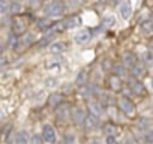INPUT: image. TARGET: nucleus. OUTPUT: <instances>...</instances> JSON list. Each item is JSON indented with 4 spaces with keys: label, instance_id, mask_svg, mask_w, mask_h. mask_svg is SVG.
<instances>
[{
    "label": "nucleus",
    "instance_id": "nucleus-1",
    "mask_svg": "<svg viewBox=\"0 0 153 144\" xmlns=\"http://www.w3.org/2000/svg\"><path fill=\"white\" fill-rule=\"evenodd\" d=\"M66 11V6L60 0H51L42 6V14L45 18H60Z\"/></svg>",
    "mask_w": 153,
    "mask_h": 144
},
{
    "label": "nucleus",
    "instance_id": "nucleus-2",
    "mask_svg": "<svg viewBox=\"0 0 153 144\" xmlns=\"http://www.w3.org/2000/svg\"><path fill=\"white\" fill-rule=\"evenodd\" d=\"M122 21H129L134 15V3L132 0H122L117 6V14H116Z\"/></svg>",
    "mask_w": 153,
    "mask_h": 144
},
{
    "label": "nucleus",
    "instance_id": "nucleus-3",
    "mask_svg": "<svg viewBox=\"0 0 153 144\" xmlns=\"http://www.w3.org/2000/svg\"><path fill=\"white\" fill-rule=\"evenodd\" d=\"M72 39H74V42H75L76 45L84 47V45H87V44L90 42L92 33H90V30H89L87 27H80V29H76V30L74 32Z\"/></svg>",
    "mask_w": 153,
    "mask_h": 144
},
{
    "label": "nucleus",
    "instance_id": "nucleus-4",
    "mask_svg": "<svg viewBox=\"0 0 153 144\" xmlns=\"http://www.w3.org/2000/svg\"><path fill=\"white\" fill-rule=\"evenodd\" d=\"M41 137H42L44 143H47V144H56V141H57L56 129H54V126H53V125H50V123H45V125L42 126Z\"/></svg>",
    "mask_w": 153,
    "mask_h": 144
},
{
    "label": "nucleus",
    "instance_id": "nucleus-5",
    "mask_svg": "<svg viewBox=\"0 0 153 144\" xmlns=\"http://www.w3.org/2000/svg\"><path fill=\"white\" fill-rule=\"evenodd\" d=\"M119 107L126 116H134L135 114V104L128 98H120L119 99Z\"/></svg>",
    "mask_w": 153,
    "mask_h": 144
},
{
    "label": "nucleus",
    "instance_id": "nucleus-6",
    "mask_svg": "<svg viewBox=\"0 0 153 144\" xmlns=\"http://www.w3.org/2000/svg\"><path fill=\"white\" fill-rule=\"evenodd\" d=\"M26 27H27V23H26L24 18H21V17L12 18V26H11V29H12V32H14L15 35H21V33L26 30Z\"/></svg>",
    "mask_w": 153,
    "mask_h": 144
},
{
    "label": "nucleus",
    "instance_id": "nucleus-7",
    "mask_svg": "<svg viewBox=\"0 0 153 144\" xmlns=\"http://www.w3.org/2000/svg\"><path fill=\"white\" fill-rule=\"evenodd\" d=\"M129 87H131V90H132L135 95H138V96H141V95L146 93V86H144V83H141V81H140L138 78H135V77L131 80Z\"/></svg>",
    "mask_w": 153,
    "mask_h": 144
},
{
    "label": "nucleus",
    "instance_id": "nucleus-8",
    "mask_svg": "<svg viewBox=\"0 0 153 144\" xmlns=\"http://www.w3.org/2000/svg\"><path fill=\"white\" fill-rule=\"evenodd\" d=\"M71 119H72L74 123H76V125L84 123V120H86L84 110H81V108H74V110H72V114H71Z\"/></svg>",
    "mask_w": 153,
    "mask_h": 144
},
{
    "label": "nucleus",
    "instance_id": "nucleus-9",
    "mask_svg": "<svg viewBox=\"0 0 153 144\" xmlns=\"http://www.w3.org/2000/svg\"><path fill=\"white\" fill-rule=\"evenodd\" d=\"M87 129H95V128H98L99 126V117L98 116H95V114H87L86 116V120H84V123H83Z\"/></svg>",
    "mask_w": 153,
    "mask_h": 144
},
{
    "label": "nucleus",
    "instance_id": "nucleus-10",
    "mask_svg": "<svg viewBox=\"0 0 153 144\" xmlns=\"http://www.w3.org/2000/svg\"><path fill=\"white\" fill-rule=\"evenodd\" d=\"M71 114H72V110L69 108V105H59V108H57V117L60 119V120H68V119H71Z\"/></svg>",
    "mask_w": 153,
    "mask_h": 144
},
{
    "label": "nucleus",
    "instance_id": "nucleus-11",
    "mask_svg": "<svg viewBox=\"0 0 153 144\" xmlns=\"http://www.w3.org/2000/svg\"><path fill=\"white\" fill-rule=\"evenodd\" d=\"M83 23L87 24V26H95L98 24V17L93 11H86L84 15H83Z\"/></svg>",
    "mask_w": 153,
    "mask_h": 144
},
{
    "label": "nucleus",
    "instance_id": "nucleus-12",
    "mask_svg": "<svg viewBox=\"0 0 153 144\" xmlns=\"http://www.w3.org/2000/svg\"><path fill=\"white\" fill-rule=\"evenodd\" d=\"M48 51H50V54H62L63 51H65V44L63 42H60V41H56V42H51L50 45H48Z\"/></svg>",
    "mask_w": 153,
    "mask_h": 144
},
{
    "label": "nucleus",
    "instance_id": "nucleus-13",
    "mask_svg": "<svg viewBox=\"0 0 153 144\" xmlns=\"http://www.w3.org/2000/svg\"><path fill=\"white\" fill-rule=\"evenodd\" d=\"M117 15H114V14H105L104 17H102V24L105 26V27H114V24L117 23Z\"/></svg>",
    "mask_w": 153,
    "mask_h": 144
},
{
    "label": "nucleus",
    "instance_id": "nucleus-14",
    "mask_svg": "<svg viewBox=\"0 0 153 144\" xmlns=\"http://www.w3.org/2000/svg\"><path fill=\"white\" fill-rule=\"evenodd\" d=\"M30 135H29V132L27 131H20L18 134H17V137H15V141L18 143V144H30Z\"/></svg>",
    "mask_w": 153,
    "mask_h": 144
},
{
    "label": "nucleus",
    "instance_id": "nucleus-15",
    "mask_svg": "<svg viewBox=\"0 0 153 144\" xmlns=\"http://www.w3.org/2000/svg\"><path fill=\"white\" fill-rule=\"evenodd\" d=\"M144 65H141V63H137V65H134L132 66V77H135V78H140L143 74H144Z\"/></svg>",
    "mask_w": 153,
    "mask_h": 144
},
{
    "label": "nucleus",
    "instance_id": "nucleus-16",
    "mask_svg": "<svg viewBox=\"0 0 153 144\" xmlns=\"http://www.w3.org/2000/svg\"><path fill=\"white\" fill-rule=\"evenodd\" d=\"M123 63L126 66H134V65H137V59L132 53H125L123 54Z\"/></svg>",
    "mask_w": 153,
    "mask_h": 144
},
{
    "label": "nucleus",
    "instance_id": "nucleus-17",
    "mask_svg": "<svg viewBox=\"0 0 153 144\" xmlns=\"http://www.w3.org/2000/svg\"><path fill=\"white\" fill-rule=\"evenodd\" d=\"M137 128L141 131V132H147L149 129H150V122H149V119H140L138 120V123H137Z\"/></svg>",
    "mask_w": 153,
    "mask_h": 144
},
{
    "label": "nucleus",
    "instance_id": "nucleus-18",
    "mask_svg": "<svg viewBox=\"0 0 153 144\" xmlns=\"http://www.w3.org/2000/svg\"><path fill=\"white\" fill-rule=\"evenodd\" d=\"M90 113L92 114H95V116H98V117H101L102 114H104V108L101 107V104H90Z\"/></svg>",
    "mask_w": 153,
    "mask_h": 144
},
{
    "label": "nucleus",
    "instance_id": "nucleus-19",
    "mask_svg": "<svg viewBox=\"0 0 153 144\" xmlns=\"http://www.w3.org/2000/svg\"><path fill=\"white\" fill-rule=\"evenodd\" d=\"M8 12H11V2H8V0H0V14L6 15Z\"/></svg>",
    "mask_w": 153,
    "mask_h": 144
},
{
    "label": "nucleus",
    "instance_id": "nucleus-20",
    "mask_svg": "<svg viewBox=\"0 0 153 144\" xmlns=\"http://www.w3.org/2000/svg\"><path fill=\"white\" fill-rule=\"evenodd\" d=\"M141 30L147 35H153V21H146L141 24Z\"/></svg>",
    "mask_w": 153,
    "mask_h": 144
},
{
    "label": "nucleus",
    "instance_id": "nucleus-21",
    "mask_svg": "<svg viewBox=\"0 0 153 144\" xmlns=\"http://www.w3.org/2000/svg\"><path fill=\"white\" fill-rule=\"evenodd\" d=\"M86 81H87V74L83 71V72H80V74H78V77H76L75 84H76V86H84Z\"/></svg>",
    "mask_w": 153,
    "mask_h": 144
},
{
    "label": "nucleus",
    "instance_id": "nucleus-22",
    "mask_svg": "<svg viewBox=\"0 0 153 144\" xmlns=\"http://www.w3.org/2000/svg\"><path fill=\"white\" fill-rule=\"evenodd\" d=\"M23 5L20 2H11V14H21Z\"/></svg>",
    "mask_w": 153,
    "mask_h": 144
},
{
    "label": "nucleus",
    "instance_id": "nucleus-23",
    "mask_svg": "<svg viewBox=\"0 0 153 144\" xmlns=\"http://www.w3.org/2000/svg\"><path fill=\"white\" fill-rule=\"evenodd\" d=\"M75 143V135L72 132H66L63 135V144H74Z\"/></svg>",
    "mask_w": 153,
    "mask_h": 144
},
{
    "label": "nucleus",
    "instance_id": "nucleus-24",
    "mask_svg": "<svg viewBox=\"0 0 153 144\" xmlns=\"http://www.w3.org/2000/svg\"><path fill=\"white\" fill-rule=\"evenodd\" d=\"M143 60H144V63H147V65H153V53H152V51H144Z\"/></svg>",
    "mask_w": 153,
    "mask_h": 144
},
{
    "label": "nucleus",
    "instance_id": "nucleus-25",
    "mask_svg": "<svg viewBox=\"0 0 153 144\" xmlns=\"http://www.w3.org/2000/svg\"><path fill=\"white\" fill-rule=\"evenodd\" d=\"M144 141L147 144H153V129H149L146 134H144Z\"/></svg>",
    "mask_w": 153,
    "mask_h": 144
},
{
    "label": "nucleus",
    "instance_id": "nucleus-26",
    "mask_svg": "<svg viewBox=\"0 0 153 144\" xmlns=\"http://www.w3.org/2000/svg\"><path fill=\"white\" fill-rule=\"evenodd\" d=\"M105 144H119V141H117L114 134H110V135L105 137Z\"/></svg>",
    "mask_w": 153,
    "mask_h": 144
},
{
    "label": "nucleus",
    "instance_id": "nucleus-27",
    "mask_svg": "<svg viewBox=\"0 0 153 144\" xmlns=\"http://www.w3.org/2000/svg\"><path fill=\"white\" fill-rule=\"evenodd\" d=\"M125 66H126L125 63L122 66H116V69H114L116 71V75H119V77H123L125 75Z\"/></svg>",
    "mask_w": 153,
    "mask_h": 144
},
{
    "label": "nucleus",
    "instance_id": "nucleus-28",
    "mask_svg": "<svg viewBox=\"0 0 153 144\" xmlns=\"http://www.w3.org/2000/svg\"><path fill=\"white\" fill-rule=\"evenodd\" d=\"M42 143H44L42 137H38V135L32 137V140H30V144H42Z\"/></svg>",
    "mask_w": 153,
    "mask_h": 144
},
{
    "label": "nucleus",
    "instance_id": "nucleus-29",
    "mask_svg": "<svg viewBox=\"0 0 153 144\" xmlns=\"http://www.w3.org/2000/svg\"><path fill=\"white\" fill-rule=\"evenodd\" d=\"M102 102L104 104H113V98H111V95H107V93H102Z\"/></svg>",
    "mask_w": 153,
    "mask_h": 144
},
{
    "label": "nucleus",
    "instance_id": "nucleus-30",
    "mask_svg": "<svg viewBox=\"0 0 153 144\" xmlns=\"http://www.w3.org/2000/svg\"><path fill=\"white\" fill-rule=\"evenodd\" d=\"M69 5H71V8H76L81 5V0H69Z\"/></svg>",
    "mask_w": 153,
    "mask_h": 144
},
{
    "label": "nucleus",
    "instance_id": "nucleus-31",
    "mask_svg": "<svg viewBox=\"0 0 153 144\" xmlns=\"http://www.w3.org/2000/svg\"><path fill=\"white\" fill-rule=\"evenodd\" d=\"M29 5H30L32 8H38V6L41 5V2H39V0H30V2H29Z\"/></svg>",
    "mask_w": 153,
    "mask_h": 144
},
{
    "label": "nucleus",
    "instance_id": "nucleus-32",
    "mask_svg": "<svg viewBox=\"0 0 153 144\" xmlns=\"http://www.w3.org/2000/svg\"><path fill=\"white\" fill-rule=\"evenodd\" d=\"M113 129H114V128H113L111 125H108V126H105V128H104V131H105V134H107V135L113 134Z\"/></svg>",
    "mask_w": 153,
    "mask_h": 144
},
{
    "label": "nucleus",
    "instance_id": "nucleus-33",
    "mask_svg": "<svg viewBox=\"0 0 153 144\" xmlns=\"http://www.w3.org/2000/svg\"><path fill=\"white\" fill-rule=\"evenodd\" d=\"M90 144H102V143H101V141H99V140H93V141H92V143H90Z\"/></svg>",
    "mask_w": 153,
    "mask_h": 144
},
{
    "label": "nucleus",
    "instance_id": "nucleus-34",
    "mask_svg": "<svg viewBox=\"0 0 153 144\" xmlns=\"http://www.w3.org/2000/svg\"><path fill=\"white\" fill-rule=\"evenodd\" d=\"M123 144H131V140H126V141H125Z\"/></svg>",
    "mask_w": 153,
    "mask_h": 144
},
{
    "label": "nucleus",
    "instance_id": "nucleus-35",
    "mask_svg": "<svg viewBox=\"0 0 153 144\" xmlns=\"http://www.w3.org/2000/svg\"><path fill=\"white\" fill-rule=\"evenodd\" d=\"M98 2H108V0H98Z\"/></svg>",
    "mask_w": 153,
    "mask_h": 144
},
{
    "label": "nucleus",
    "instance_id": "nucleus-36",
    "mask_svg": "<svg viewBox=\"0 0 153 144\" xmlns=\"http://www.w3.org/2000/svg\"><path fill=\"white\" fill-rule=\"evenodd\" d=\"M9 144H18V143H17V141H15V143H9Z\"/></svg>",
    "mask_w": 153,
    "mask_h": 144
},
{
    "label": "nucleus",
    "instance_id": "nucleus-37",
    "mask_svg": "<svg viewBox=\"0 0 153 144\" xmlns=\"http://www.w3.org/2000/svg\"><path fill=\"white\" fill-rule=\"evenodd\" d=\"M152 89H153V78H152Z\"/></svg>",
    "mask_w": 153,
    "mask_h": 144
}]
</instances>
